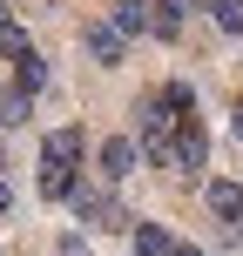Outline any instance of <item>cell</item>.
<instances>
[{
  "instance_id": "6da1fadb",
  "label": "cell",
  "mask_w": 243,
  "mask_h": 256,
  "mask_svg": "<svg viewBox=\"0 0 243 256\" xmlns=\"http://www.w3.org/2000/svg\"><path fill=\"white\" fill-rule=\"evenodd\" d=\"M81 148H88L81 128H54V135L41 142V196H48V202L75 196V162H81Z\"/></svg>"
},
{
  "instance_id": "7a4b0ae2",
  "label": "cell",
  "mask_w": 243,
  "mask_h": 256,
  "mask_svg": "<svg viewBox=\"0 0 243 256\" xmlns=\"http://www.w3.org/2000/svg\"><path fill=\"white\" fill-rule=\"evenodd\" d=\"M203 162H209V135H203V122H196V115H182L176 135H169L162 168H176V176H203Z\"/></svg>"
},
{
  "instance_id": "3957f363",
  "label": "cell",
  "mask_w": 243,
  "mask_h": 256,
  "mask_svg": "<svg viewBox=\"0 0 243 256\" xmlns=\"http://www.w3.org/2000/svg\"><path fill=\"white\" fill-rule=\"evenodd\" d=\"M75 209H81V222H88V230H135V222H128V209L115 202V196H75Z\"/></svg>"
},
{
  "instance_id": "277c9868",
  "label": "cell",
  "mask_w": 243,
  "mask_h": 256,
  "mask_svg": "<svg viewBox=\"0 0 243 256\" xmlns=\"http://www.w3.org/2000/svg\"><path fill=\"white\" fill-rule=\"evenodd\" d=\"M182 14H189V0H149V34L155 40H176L182 34Z\"/></svg>"
},
{
  "instance_id": "5b68a950",
  "label": "cell",
  "mask_w": 243,
  "mask_h": 256,
  "mask_svg": "<svg viewBox=\"0 0 243 256\" xmlns=\"http://www.w3.org/2000/svg\"><path fill=\"white\" fill-rule=\"evenodd\" d=\"M122 48H128V34H122L115 20L88 27V54H95V61H102V68H115V61H122Z\"/></svg>"
},
{
  "instance_id": "8992f818",
  "label": "cell",
  "mask_w": 243,
  "mask_h": 256,
  "mask_svg": "<svg viewBox=\"0 0 243 256\" xmlns=\"http://www.w3.org/2000/svg\"><path fill=\"white\" fill-rule=\"evenodd\" d=\"M102 176H108V182L135 176V142H128V135H108V142H102Z\"/></svg>"
},
{
  "instance_id": "52a82bcc",
  "label": "cell",
  "mask_w": 243,
  "mask_h": 256,
  "mask_svg": "<svg viewBox=\"0 0 243 256\" xmlns=\"http://www.w3.org/2000/svg\"><path fill=\"white\" fill-rule=\"evenodd\" d=\"M203 202H209V216H216V222H236V216H243V189H236V182H209Z\"/></svg>"
},
{
  "instance_id": "ba28073f",
  "label": "cell",
  "mask_w": 243,
  "mask_h": 256,
  "mask_svg": "<svg viewBox=\"0 0 243 256\" xmlns=\"http://www.w3.org/2000/svg\"><path fill=\"white\" fill-rule=\"evenodd\" d=\"M14 81H21L27 94H41V88H48V61H41L34 48H21V54H14Z\"/></svg>"
},
{
  "instance_id": "9c48e42d",
  "label": "cell",
  "mask_w": 243,
  "mask_h": 256,
  "mask_svg": "<svg viewBox=\"0 0 243 256\" xmlns=\"http://www.w3.org/2000/svg\"><path fill=\"white\" fill-rule=\"evenodd\" d=\"M135 256H176V236L162 222H135Z\"/></svg>"
},
{
  "instance_id": "30bf717a",
  "label": "cell",
  "mask_w": 243,
  "mask_h": 256,
  "mask_svg": "<svg viewBox=\"0 0 243 256\" xmlns=\"http://www.w3.org/2000/svg\"><path fill=\"white\" fill-rule=\"evenodd\" d=\"M27 108H34V94H27L21 81H14V88H0V128H21Z\"/></svg>"
},
{
  "instance_id": "8fae6325",
  "label": "cell",
  "mask_w": 243,
  "mask_h": 256,
  "mask_svg": "<svg viewBox=\"0 0 243 256\" xmlns=\"http://www.w3.org/2000/svg\"><path fill=\"white\" fill-rule=\"evenodd\" d=\"M115 27L122 34H149V0H115Z\"/></svg>"
},
{
  "instance_id": "7c38bea8",
  "label": "cell",
  "mask_w": 243,
  "mask_h": 256,
  "mask_svg": "<svg viewBox=\"0 0 243 256\" xmlns=\"http://www.w3.org/2000/svg\"><path fill=\"white\" fill-rule=\"evenodd\" d=\"M27 48V34H21V20H14V14H7V0H0V54H7V61H14V54H21Z\"/></svg>"
},
{
  "instance_id": "4fadbf2b",
  "label": "cell",
  "mask_w": 243,
  "mask_h": 256,
  "mask_svg": "<svg viewBox=\"0 0 243 256\" xmlns=\"http://www.w3.org/2000/svg\"><path fill=\"white\" fill-rule=\"evenodd\" d=\"M209 20L223 34H243V0H209Z\"/></svg>"
},
{
  "instance_id": "5bb4252c",
  "label": "cell",
  "mask_w": 243,
  "mask_h": 256,
  "mask_svg": "<svg viewBox=\"0 0 243 256\" xmlns=\"http://www.w3.org/2000/svg\"><path fill=\"white\" fill-rule=\"evenodd\" d=\"M61 256H88V243L81 236H61Z\"/></svg>"
},
{
  "instance_id": "9a60e30c",
  "label": "cell",
  "mask_w": 243,
  "mask_h": 256,
  "mask_svg": "<svg viewBox=\"0 0 243 256\" xmlns=\"http://www.w3.org/2000/svg\"><path fill=\"white\" fill-rule=\"evenodd\" d=\"M230 128H236V142H243V102H236V108H230Z\"/></svg>"
},
{
  "instance_id": "2e32d148",
  "label": "cell",
  "mask_w": 243,
  "mask_h": 256,
  "mask_svg": "<svg viewBox=\"0 0 243 256\" xmlns=\"http://www.w3.org/2000/svg\"><path fill=\"white\" fill-rule=\"evenodd\" d=\"M7 202H14V196H7V182H0V216H7Z\"/></svg>"
}]
</instances>
